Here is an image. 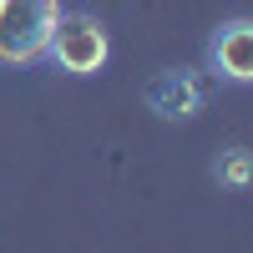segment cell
Masks as SVG:
<instances>
[{
    "label": "cell",
    "mask_w": 253,
    "mask_h": 253,
    "mask_svg": "<svg viewBox=\"0 0 253 253\" xmlns=\"http://www.w3.org/2000/svg\"><path fill=\"white\" fill-rule=\"evenodd\" d=\"M56 20H61V0H0V61L5 66L46 61Z\"/></svg>",
    "instance_id": "6da1fadb"
},
{
    "label": "cell",
    "mask_w": 253,
    "mask_h": 253,
    "mask_svg": "<svg viewBox=\"0 0 253 253\" xmlns=\"http://www.w3.org/2000/svg\"><path fill=\"white\" fill-rule=\"evenodd\" d=\"M46 56L56 61V71H66V76H91V71H101V66H107L112 41H107V31H101V20H96V15L61 10L56 31H51Z\"/></svg>",
    "instance_id": "7a4b0ae2"
},
{
    "label": "cell",
    "mask_w": 253,
    "mask_h": 253,
    "mask_svg": "<svg viewBox=\"0 0 253 253\" xmlns=\"http://www.w3.org/2000/svg\"><path fill=\"white\" fill-rule=\"evenodd\" d=\"M203 81L193 71H157L152 81H147V107H152L162 122H187V117H198L203 112Z\"/></svg>",
    "instance_id": "3957f363"
},
{
    "label": "cell",
    "mask_w": 253,
    "mask_h": 253,
    "mask_svg": "<svg viewBox=\"0 0 253 253\" xmlns=\"http://www.w3.org/2000/svg\"><path fill=\"white\" fill-rule=\"evenodd\" d=\"M208 61H213V71L223 81L253 86V20H223V26L213 31Z\"/></svg>",
    "instance_id": "277c9868"
},
{
    "label": "cell",
    "mask_w": 253,
    "mask_h": 253,
    "mask_svg": "<svg viewBox=\"0 0 253 253\" xmlns=\"http://www.w3.org/2000/svg\"><path fill=\"white\" fill-rule=\"evenodd\" d=\"M218 182L223 187H233V193H243V187H253V152L248 147H228V152L218 157Z\"/></svg>",
    "instance_id": "5b68a950"
}]
</instances>
